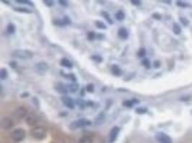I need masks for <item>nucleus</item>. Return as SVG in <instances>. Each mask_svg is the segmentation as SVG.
I'll return each instance as SVG.
<instances>
[{"label": "nucleus", "instance_id": "nucleus-22", "mask_svg": "<svg viewBox=\"0 0 192 143\" xmlns=\"http://www.w3.org/2000/svg\"><path fill=\"white\" fill-rule=\"evenodd\" d=\"M15 30H16V27H15V25H14V24L10 23L7 25V31L8 32V33L14 34V32H15Z\"/></svg>", "mask_w": 192, "mask_h": 143}, {"label": "nucleus", "instance_id": "nucleus-31", "mask_svg": "<svg viewBox=\"0 0 192 143\" xmlns=\"http://www.w3.org/2000/svg\"><path fill=\"white\" fill-rule=\"evenodd\" d=\"M87 38H88L89 40L90 41H92V40L94 39L95 38V33L94 32H89L87 35Z\"/></svg>", "mask_w": 192, "mask_h": 143}, {"label": "nucleus", "instance_id": "nucleus-33", "mask_svg": "<svg viewBox=\"0 0 192 143\" xmlns=\"http://www.w3.org/2000/svg\"><path fill=\"white\" fill-rule=\"evenodd\" d=\"M146 111H147L146 109L143 108V107H139V108L136 109V112H137V113H139V114L146 113Z\"/></svg>", "mask_w": 192, "mask_h": 143}, {"label": "nucleus", "instance_id": "nucleus-5", "mask_svg": "<svg viewBox=\"0 0 192 143\" xmlns=\"http://www.w3.org/2000/svg\"><path fill=\"white\" fill-rule=\"evenodd\" d=\"M12 115L17 120H22L23 118H26L28 115V110L24 106H20L14 111Z\"/></svg>", "mask_w": 192, "mask_h": 143}, {"label": "nucleus", "instance_id": "nucleus-23", "mask_svg": "<svg viewBox=\"0 0 192 143\" xmlns=\"http://www.w3.org/2000/svg\"><path fill=\"white\" fill-rule=\"evenodd\" d=\"M173 32L175 33L176 35H179V34L181 32V28L179 26L178 24H174L173 26Z\"/></svg>", "mask_w": 192, "mask_h": 143}, {"label": "nucleus", "instance_id": "nucleus-29", "mask_svg": "<svg viewBox=\"0 0 192 143\" xmlns=\"http://www.w3.org/2000/svg\"><path fill=\"white\" fill-rule=\"evenodd\" d=\"M16 2L19 3V4H29V5L33 6V4L32 1H27V0H16Z\"/></svg>", "mask_w": 192, "mask_h": 143}, {"label": "nucleus", "instance_id": "nucleus-30", "mask_svg": "<svg viewBox=\"0 0 192 143\" xmlns=\"http://www.w3.org/2000/svg\"><path fill=\"white\" fill-rule=\"evenodd\" d=\"M86 91L90 93H92L94 91V86L93 84H89L86 86Z\"/></svg>", "mask_w": 192, "mask_h": 143}, {"label": "nucleus", "instance_id": "nucleus-2", "mask_svg": "<svg viewBox=\"0 0 192 143\" xmlns=\"http://www.w3.org/2000/svg\"><path fill=\"white\" fill-rule=\"evenodd\" d=\"M11 56L14 58L27 60L33 58V53L27 49H15L12 52Z\"/></svg>", "mask_w": 192, "mask_h": 143}, {"label": "nucleus", "instance_id": "nucleus-39", "mask_svg": "<svg viewBox=\"0 0 192 143\" xmlns=\"http://www.w3.org/2000/svg\"><path fill=\"white\" fill-rule=\"evenodd\" d=\"M181 21L182 23L184 25H187V24H188V22H187V20H186V19H183V18H181Z\"/></svg>", "mask_w": 192, "mask_h": 143}, {"label": "nucleus", "instance_id": "nucleus-6", "mask_svg": "<svg viewBox=\"0 0 192 143\" xmlns=\"http://www.w3.org/2000/svg\"><path fill=\"white\" fill-rule=\"evenodd\" d=\"M14 123L9 117H2L0 120V127L3 130H10L14 127Z\"/></svg>", "mask_w": 192, "mask_h": 143}, {"label": "nucleus", "instance_id": "nucleus-16", "mask_svg": "<svg viewBox=\"0 0 192 143\" xmlns=\"http://www.w3.org/2000/svg\"><path fill=\"white\" fill-rule=\"evenodd\" d=\"M139 103V101L138 99H130V100H125L122 102V105L124 107H133V105L135 104Z\"/></svg>", "mask_w": 192, "mask_h": 143}, {"label": "nucleus", "instance_id": "nucleus-32", "mask_svg": "<svg viewBox=\"0 0 192 143\" xmlns=\"http://www.w3.org/2000/svg\"><path fill=\"white\" fill-rule=\"evenodd\" d=\"M43 2L45 3V4H46V6H48V7H53V6L54 5V1H52V0H44Z\"/></svg>", "mask_w": 192, "mask_h": 143}, {"label": "nucleus", "instance_id": "nucleus-25", "mask_svg": "<svg viewBox=\"0 0 192 143\" xmlns=\"http://www.w3.org/2000/svg\"><path fill=\"white\" fill-rule=\"evenodd\" d=\"M95 24H96V26L97 27V28L101 29V30H106V29L105 24H104V22H101V21H96V22H95Z\"/></svg>", "mask_w": 192, "mask_h": 143}, {"label": "nucleus", "instance_id": "nucleus-21", "mask_svg": "<svg viewBox=\"0 0 192 143\" xmlns=\"http://www.w3.org/2000/svg\"><path fill=\"white\" fill-rule=\"evenodd\" d=\"M7 75L8 74L7 69L1 68V70H0V79H1V80H5V79L7 77Z\"/></svg>", "mask_w": 192, "mask_h": 143}, {"label": "nucleus", "instance_id": "nucleus-27", "mask_svg": "<svg viewBox=\"0 0 192 143\" xmlns=\"http://www.w3.org/2000/svg\"><path fill=\"white\" fill-rule=\"evenodd\" d=\"M142 64H143V66L146 67L147 69H149L151 67V62H150V60L148 58H144L142 61Z\"/></svg>", "mask_w": 192, "mask_h": 143}, {"label": "nucleus", "instance_id": "nucleus-17", "mask_svg": "<svg viewBox=\"0 0 192 143\" xmlns=\"http://www.w3.org/2000/svg\"><path fill=\"white\" fill-rule=\"evenodd\" d=\"M68 89H69V92H75L79 89V85L77 83L73 82L67 85Z\"/></svg>", "mask_w": 192, "mask_h": 143}, {"label": "nucleus", "instance_id": "nucleus-7", "mask_svg": "<svg viewBox=\"0 0 192 143\" xmlns=\"http://www.w3.org/2000/svg\"><path fill=\"white\" fill-rule=\"evenodd\" d=\"M119 131H120V129H119V127H113L109 133V137H108L109 143H113L116 140L117 137H118Z\"/></svg>", "mask_w": 192, "mask_h": 143}, {"label": "nucleus", "instance_id": "nucleus-38", "mask_svg": "<svg viewBox=\"0 0 192 143\" xmlns=\"http://www.w3.org/2000/svg\"><path fill=\"white\" fill-rule=\"evenodd\" d=\"M131 3L133 4H135V5H139V4H140V3H141V1H138V0H132Z\"/></svg>", "mask_w": 192, "mask_h": 143}, {"label": "nucleus", "instance_id": "nucleus-4", "mask_svg": "<svg viewBox=\"0 0 192 143\" xmlns=\"http://www.w3.org/2000/svg\"><path fill=\"white\" fill-rule=\"evenodd\" d=\"M25 136H26V132H25V130L22 129V128L15 129L11 133V137L15 142L22 141L25 138Z\"/></svg>", "mask_w": 192, "mask_h": 143}, {"label": "nucleus", "instance_id": "nucleus-8", "mask_svg": "<svg viewBox=\"0 0 192 143\" xmlns=\"http://www.w3.org/2000/svg\"><path fill=\"white\" fill-rule=\"evenodd\" d=\"M156 137L160 143H173L171 138L164 132L156 133Z\"/></svg>", "mask_w": 192, "mask_h": 143}, {"label": "nucleus", "instance_id": "nucleus-15", "mask_svg": "<svg viewBox=\"0 0 192 143\" xmlns=\"http://www.w3.org/2000/svg\"><path fill=\"white\" fill-rule=\"evenodd\" d=\"M61 65L64 67H66V68H72L73 67V63L68 58H63L61 59Z\"/></svg>", "mask_w": 192, "mask_h": 143}, {"label": "nucleus", "instance_id": "nucleus-34", "mask_svg": "<svg viewBox=\"0 0 192 143\" xmlns=\"http://www.w3.org/2000/svg\"><path fill=\"white\" fill-rule=\"evenodd\" d=\"M91 58H92L94 61H96V62H100L102 61V58H101V57L99 55H94L93 57H91Z\"/></svg>", "mask_w": 192, "mask_h": 143}, {"label": "nucleus", "instance_id": "nucleus-37", "mask_svg": "<svg viewBox=\"0 0 192 143\" xmlns=\"http://www.w3.org/2000/svg\"><path fill=\"white\" fill-rule=\"evenodd\" d=\"M59 2L60 3V4L62 6H64V7H66L68 5V1H64V0H60L59 1Z\"/></svg>", "mask_w": 192, "mask_h": 143}, {"label": "nucleus", "instance_id": "nucleus-13", "mask_svg": "<svg viewBox=\"0 0 192 143\" xmlns=\"http://www.w3.org/2000/svg\"><path fill=\"white\" fill-rule=\"evenodd\" d=\"M118 36L121 39H127L129 36V33L125 27H122L118 30Z\"/></svg>", "mask_w": 192, "mask_h": 143}, {"label": "nucleus", "instance_id": "nucleus-14", "mask_svg": "<svg viewBox=\"0 0 192 143\" xmlns=\"http://www.w3.org/2000/svg\"><path fill=\"white\" fill-rule=\"evenodd\" d=\"M111 70H112V72L113 75H115V76H117V77L121 76L122 74L121 69L119 68V66L117 65H112V68H111Z\"/></svg>", "mask_w": 192, "mask_h": 143}, {"label": "nucleus", "instance_id": "nucleus-24", "mask_svg": "<svg viewBox=\"0 0 192 143\" xmlns=\"http://www.w3.org/2000/svg\"><path fill=\"white\" fill-rule=\"evenodd\" d=\"M101 14H102V17H104V18L105 19L106 21H107L108 23H109L110 25H112L113 22H112V19H111L110 17H109V13H108V12H101Z\"/></svg>", "mask_w": 192, "mask_h": 143}, {"label": "nucleus", "instance_id": "nucleus-18", "mask_svg": "<svg viewBox=\"0 0 192 143\" xmlns=\"http://www.w3.org/2000/svg\"><path fill=\"white\" fill-rule=\"evenodd\" d=\"M93 139L89 136H83L79 138L78 143H92Z\"/></svg>", "mask_w": 192, "mask_h": 143}, {"label": "nucleus", "instance_id": "nucleus-26", "mask_svg": "<svg viewBox=\"0 0 192 143\" xmlns=\"http://www.w3.org/2000/svg\"><path fill=\"white\" fill-rule=\"evenodd\" d=\"M53 24L57 25V26H61V27L65 26L66 25L64 19H62V20H59V19H58V20H53Z\"/></svg>", "mask_w": 192, "mask_h": 143}, {"label": "nucleus", "instance_id": "nucleus-36", "mask_svg": "<svg viewBox=\"0 0 192 143\" xmlns=\"http://www.w3.org/2000/svg\"><path fill=\"white\" fill-rule=\"evenodd\" d=\"M177 4H178L179 7H186L188 6V4H187L186 3L182 2V1H177Z\"/></svg>", "mask_w": 192, "mask_h": 143}, {"label": "nucleus", "instance_id": "nucleus-3", "mask_svg": "<svg viewBox=\"0 0 192 143\" xmlns=\"http://www.w3.org/2000/svg\"><path fill=\"white\" fill-rule=\"evenodd\" d=\"M91 125V122L86 119H80V120H76L72 122L71 125H69V128L71 130H76L79 128H84V127L89 126Z\"/></svg>", "mask_w": 192, "mask_h": 143}, {"label": "nucleus", "instance_id": "nucleus-11", "mask_svg": "<svg viewBox=\"0 0 192 143\" xmlns=\"http://www.w3.org/2000/svg\"><path fill=\"white\" fill-rule=\"evenodd\" d=\"M54 89L61 94H66L69 92L67 85H64L62 82H56L54 85Z\"/></svg>", "mask_w": 192, "mask_h": 143}, {"label": "nucleus", "instance_id": "nucleus-1", "mask_svg": "<svg viewBox=\"0 0 192 143\" xmlns=\"http://www.w3.org/2000/svg\"><path fill=\"white\" fill-rule=\"evenodd\" d=\"M30 135L32 137L38 140L45 139L47 135V128L43 126H37L30 130Z\"/></svg>", "mask_w": 192, "mask_h": 143}, {"label": "nucleus", "instance_id": "nucleus-10", "mask_svg": "<svg viewBox=\"0 0 192 143\" xmlns=\"http://www.w3.org/2000/svg\"><path fill=\"white\" fill-rule=\"evenodd\" d=\"M61 101H62L63 104L69 109H74L75 107V101L72 99L71 97H69V96H63L61 97Z\"/></svg>", "mask_w": 192, "mask_h": 143}, {"label": "nucleus", "instance_id": "nucleus-41", "mask_svg": "<svg viewBox=\"0 0 192 143\" xmlns=\"http://www.w3.org/2000/svg\"><path fill=\"white\" fill-rule=\"evenodd\" d=\"M2 2H5L6 4H9V3H8V1H4V0H2Z\"/></svg>", "mask_w": 192, "mask_h": 143}, {"label": "nucleus", "instance_id": "nucleus-20", "mask_svg": "<svg viewBox=\"0 0 192 143\" xmlns=\"http://www.w3.org/2000/svg\"><path fill=\"white\" fill-rule=\"evenodd\" d=\"M115 17H116V19H117L118 21H122L125 20V14L122 10H119L118 12L116 13Z\"/></svg>", "mask_w": 192, "mask_h": 143}, {"label": "nucleus", "instance_id": "nucleus-9", "mask_svg": "<svg viewBox=\"0 0 192 143\" xmlns=\"http://www.w3.org/2000/svg\"><path fill=\"white\" fill-rule=\"evenodd\" d=\"M49 69V66L46 62H39L35 65V70H36L37 73L40 74V75H43L48 71Z\"/></svg>", "mask_w": 192, "mask_h": 143}, {"label": "nucleus", "instance_id": "nucleus-35", "mask_svg": "<svg viewBox=\"0 0 192 143\" xmlns=\"http://www.w3.org/2000/svg\"><path fill=\"white\" fill-rule=\"evenodd\" d=\"M64 22H65L66 25H70L71 22V19L69 18V17H64Z\"/></svg>", "mask_w": 192, "mask_h": 143}, {"label": "nucleus", "instance_id": "nucleus-12", "mask_svg": "<svg viewBox=\"0 0 192 143\" xmlns=\"http://www.w3.org/2000/svg\"><path fill=\"white\" fill-rule=\"evenodd\" d=\"M25 122L29 126H35L38 123V117L34 114H29L25 118Z\"/></svg>", "mask_w": 192, "mask_h": 143}, {"label": "nucleus", "instance_id": "nucleus-19", "mask_svg": "<svg viewBox=\"0 0 192 143\" xmlns=\"http://www.w3.org/2000/svg\"><path fill=\"white\" fill-rule=\"evenodd\" d=\"M14 10L17 12H20V13H31L32 11L30 9H27L25 7H14Z\"/></svg>", "mask_w": 192, "mask_h": 143}, {"label": "nucleus", "instance_id": "nucleus-28", "mask_svg": "<svg viewBox=\"0 0 192 143\" xmlns=\"http://www.w3.org/2000/svg\"><path fill=\"white\" fill-rule=\"evenodd\" d=\"M138 56H139L140 57H144L145 56H146V49H145V48H143V47L140 48V49H139V51H138Z\"/></svg>", "mask_w": 192, "mask_h": 143}, {"label": "nucleus", "instance_id": "nucleus-40", "mask_svg": "<svg viewBox=\"0 0 192 143\" xmlns=\"http://www.w3.org/2000/svg\"><path fill=\"white\" fill-rule=\"evenodd\" d=\"M11 66V67H12V68H15L16 66H17V64H16V62H10V64H9Z\"/></svg>", "mask_w": 192, "mask_h": 143}]
</instances>
